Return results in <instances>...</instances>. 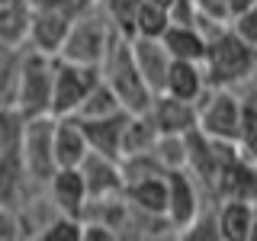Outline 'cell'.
<instances>
[{
  "label": "cell",
  "mask_w": 257,
  "mask_h": 241,
  "mask_svg": "<svg viewBox=\"0 0 257 241\" xmlns=\"http://www.w3.org/2000/svg\"><path fill=\"white\" fill-rule=\"evenodd\" d=\"M206 29V84L209 87H241L254 77L257 71V48L247 45L244 39H238L235 32L225 26H203Z\"/></svg>",
  "instance_id": "1"
},
{
  "label": "cell",
  "mask_w": 257,
  "mask_h": 241,
  "mask_svg": "<svg viewBox=\"0 0 257 241\" xmlns=\"http://www.w3.org/2000/svg\"><path fill=\"white\" fill-rule=\"evenodd\" d=\"M116 36L119 32L109 23V16L100 7V0H87V4L74 13V20H71L68 36H64V42L58 48V58L100 68L103 55H106V48L112 45Z\"/></svg>",
  "instance_id": "2"
},
{
  "label": "cell",
  "mask_w": 257,
  "mask_h": 241,
  "mask_svg": "<svg viewBox=\"0 0 257 241\" xmlns=\"http://www.w3.org/2000/svg\"><path fill=\"white\" fill-rule=\"evenodd\" d=\"M100 80L119 96L125 112H145L151 106L155 93L148 90L145 77L139 74V64L132 58V45H128L125 36H116L112 45L106 48V55L100 61Z\"/></svg>",
  "instance_id": "3"
},
{
  "label": "cell",
  "mask_w": 257,
  "mask_h": 241,
  "mask_svg": "<svg viewBox=\"0 0 257 241\" xmlns=\"http://www.w3.org/2000/svg\"><path fill=\"white\" fill-rule=\"evenodd\" d=\"M52 74H55V55H45L32 45H23L10 103L26 119L52 116Z\"/></svg>",
  "instance_id": "4"
},
{
  "label": "cell",
  "mask_w": 257,
  "mask_h": 241,
  "mask_svg": "<svg viewBox=\"0 0 257 241\" xmlns=\"http://www.w3.org/2000/svg\"><path fill=\"white\" fill-rule=\"evenodd\" d=\"M241 103H244V96L235 87H206L203 96L196 100V129L212 142L235 145Z\"/></svg>",
  "instance_id": "5"
},
{
  "label": "cell",
  "mask_w": 257,
  "mask_h": 241,
  "mask_svg": "<svg viewBox=\"0 0 257 241\" xmlns=\"http://www.w3.org/2000/svg\"><path fill=\"white\" fill-rule=\"evenodd\" d=\"M100 80V68L77 61H64L55 55V74H52V116H74L90 87Z\"/></svg>",
  "instance_id": "6"
},
{
  "label": "cell",
  "mask_w": 257,
  "mask_h": 241,
  "mask_svg": "<svg viewBox=\"0 0 257 241\" xmlns=\"http://www.w3.org/2000/svg\"><path fill=\"white\" fill-rule=\"evenodd\" d=\"M52 126H55V116H32L26 119L20 135V158L26 164V174L39 187H45L48 177L58 171L55 151H52Z\"/></svg>",
  "instance_id": "7"
},
{
  "label": "cell",
  "mask_w": 257,
  "mask_h": 241,
  "mask_svg": "<svg viewBox=\"0 0 257 241\" xmlns=\"http://www.w3.org/2000/svg\"><path fill=\"white\" fill-rule=\"evenodd\" d=\"M203 212V196H199V183L187 167L167 171V222L174 225V231L187 228V225Z\"/></svg>",
  "instance_id": "8"
},
{
  "label": "cell",
  "mask_w": 257,
  "mask_h": 241,
  "mask_svg": "<svg viewBox=\"0 0 257 241\" xmlns=\"http://www.w3.org/2000/svg\"><path fill=\"white\" fill-rule=\"evenodd\" d=\"M80 177H84V187H87V203L90 199H109L119 196L125 187V177H122V161L100 155V151H87V158L77 164Z\"/></svg>",
  "instance_id": "9"
},
{
  "label": "cell",
  "mask_w": 257,
  "mask_h": 241,
  "mask_svg": "<svg viewBox=\"0 0 257 241\" xmlns=\"http://www.w3.org/2000/svg\"><path fill=\"white\" fill-rule=\"evenodd\" d=\"M145 112L151 116L158 135H187L190 129H196V103H190V100L155 93L151 96V106Z\"/></svg>",
  "instance_id": "10"
},
{
  "label": "cell",
  "mask_w": 257,
  "mask_h": 241,
  "mask_svg": "<svg viewBox=\"0 0 257 241\" xmlns=\"http://www.w3.org/2000/svg\"><path fill=\"white\" fill-rule=\"evenodd\" d=\"M45 196L52 199L55 212L61 215H84L87 209V187L77 167H58L45 183Z\"/></svg>",
  "instance_id": "11"
},
{
  "label": "cell",
  "mask_w": 257,
  "mask_h": 241,
  "mask_svg": "<svg viewBox=\"0 0 257 241\" xmlns=\"http://www.w3.org/2000/svg\"><path fill=\"white\" fill-rule=\"evenodd\" d=\"M39 190L42 187L26 174V164H23V158H20V148L4 151V155H0V206L20 209L32 193H39Z\"/></svg>",
  "instance_id": "12"
},
{
  "label": "cell",
  "mask_w": 257,
  "mask_h": 241,
  "mask_svg": "<svg viewBox=\"0 0 257 241\" xmlns=\"http://www.w3.org/2000/svg\"><path fill=\"white\" fill-rule=\"evenodd\" d=\"M52 151H55V164L58 167H77L87 158L90 145H87L84 126L77 116H55L52 126Z\"/></svg>",
  "instance_id": "13"
},
{
  "label": "cell",
  "mask_w": 257,
  "mask_h": 241,
  "mask_svg": "<svg viewBox=\"0 0 257 241\" xmlns=\"http://www.w3.org/2000/svg\"><path fill=\"white\" fill-rule=\"evenodd\" d=\"M122 196L139 212L164 215V209H167V171H155V174H142V177L125 180Z\"/></svg>",
  "instance_id": "14"
},
{
  "label": "cell",
  "mask_w": 257,
  "mask_h": 241,
  "mask_svg": "<svg viewBox=\"0 0 257 241\" xmlns=\"http://www.w3.org/2000/svg\"><path fill=\"white\" fill-rule=\"evenodd\" d=\"M128 45H132V58H135V64H139V74L145 77L148 90L161 93V90H164L167 68H171V55H167V48L161 45V39H142V36H132Z\"/></svg>",
  "instance_id": "15"
},
{
  "label": "cell",
  "mask_w": 257,
  "mask_h": 241,
  "mask_svg": "<svg viewBox=\"0 0 257 241\" xmlns=\"http://www.w3.org/2000/svg\"><path fill=\"white\" fill-rule=\"evenodd\" d=\"M161 45L171 58L180 61H203L206 58V29L199 23H171L161 36Z\"/></svg>",
  "instance_id": "16"
},
{
  "label": "cell",
  "mask_w": 257,
  "mask_h": 241,
  "mask_svg": "<svg viewBox=\"0 0 257 241\" xmlns=\"http://www.w3.org/2000/svg\"><path fill=\"white\" fill-rule=\"evenodd\" d=\"M206 71H203V61H180V58H171V68H167V77H164V90L167 96H177V100H190L196 103L206 90Z\"/></svg>",
  "instance_id": "17"
},
{
  "label": "cell",
  "mask_w": 257,
  "mask_h": 241,
  "mask_svg": "<svg viewBox=\"0 0 257 241\" xmlns=\"http://www.w3.org/2000/svg\"><path fill=\"white\" fill-rule=\"evenodd\" d=\"M212 212L222 241H251V199L225 196Z\"/></svg>",
  "instance_id": "18"
},
{
  "label": "cell",
  "mask_w": 257,
  "mask_h": 241,
  "mask_svg": "<svg viewBox=\"0 0 257 241\" xmlns=\"http://www.w3.org/2000/svg\"><path fill=\"white\" fill-rule=\"evenodd\" d=\"M125 119H128V112H116V116H103V119H80L90 151H100V155L119 158V145H122Z\"/></svg>",
  "instance_id": "19"
},
{
  "label": "cell",
  "mask_w": 257,
  "mask_h": 241,
  "mask_svg": "<svg viewBox=\"0 0 257 241\" xmlns=\"http://www.w3.org/2000/svg\"><path fill=\"white\" fill-rule=\"evenodd\" d=\"M32 20V0H0V42L20 48L26 45Z\"/></svg>",
  "instance_id": "20"
},
{
  "label": "cell",
  "mask_w": 257,
  "mask_h": 241,
  "mask_svg": "<svg viewBox=\"0 0 257 241\" xmlns=\"http://www.w3.org/2000/svg\"><path fill=\"white\" fill-rule=\"evenodd\" d=\"M158 142V129L148 112H128L125 129H122V145H119V161L132 155H148Z\"/></svg>",
  "instance_id": "21"
},
{
  "label": "cell",
  "mask_w": 257,
  "mask_h": 241,
  "mask_svg": "<svg viewBox=\"0 0 257 241\" xmlns=\"http://www.w3.org/2000/svg\"><path fill=\"white\" fill-rule=\"evenodd\" d=\"M116 112H125L122 103H119V96L112 93L103 80H96L90 87V93L84 96V103L77 106L74 116L77 119H103V116H116Z\"/></svg>",
  "instance_id": "22"
},
{
  "label": "cell",
  "mask_w": 257,
  "mask_h": 241,
  "mask_svg": "<svg viewBox=\"0 0 257 241\" xmlns=\"http://www.w3.org/2000/svg\"><path fill=\"white\" fill-rule=\"evenodd\" d=\"M235 151L244 161L257 164V100L254 96H244V103H241V123H238V135H235Z\"/></svg>",
  "instance_id": "23"
},
{
  "label": "cell",
  "mask_w": 257,
  "mask_h": 241,
  "mask_svg": "<svg viewBox=\"0 0 257 241\" xmlns=\"http://www.w3.org/2000/svg\"><path fill=\"white\" fill-rule=\"evenodd\" d=\"M171 10H161L155 4H145L139 7V13H135V23H132V36H142V39H161L164 36V29L171 26ZM128 36V39H132Z\"/></svg>",
  "instance_id": "24"
},
{
  "label": "cell",
  "mask_w": 257,
  "mask_h": 241,
  "mask_svg": "<svg viewBox=\"0 0 257 241\" xmlns=\"http://www.w3.org/2000/svg\"><path fill=\"white\" fill-rule=\"evenodd\" d=\"M23 126H26V116H23L13 103H0V155L20 148Z\"/></svg>",
  "instance_id": "25"
},
{
  "label": "cell",
  "mask_w": 257,
  "mask_h": 241,
  "mask_svg": "<svg viewBox=\"0 0 257 241\" xmlns=\"http://www.w3.org/2000/svg\"><path fill=\"white\" fill-rule=\"evenodd\" d=\"M100 7L106 10L109 23L116 26L119 36H132V23H135V13H139L142 0H100Z\"/></svg>",
  "instance_id": "26"
},
{
  "label": "cell",
  "mask_w": 257,
  "mask_h": 241,
  "mask_svg": "<svg viewBox=\"0 0 257 241\" xmlns=\"http://www.w3.org/2000/svg\"><path fill=\"white\" fill-rule=\"evenodd\" d=\"M80 228H84V222H80L77 215L55 212L52 219L45 222V228L39 231V238L42 241H80Z\"/></svg>",
  "instance_id": "27"
},
{
  "label": "cell",
  "mask_w": 257,
  "mask_h": 241,
  "mask_svg": "<svg viewBox=\"0 0 257 241\" xmlns=\"http://www.w3.org/2000/svg\"><path fill=\"white\" fill-rule=\"evenodd\" d=\"M199 26H225L231 20L228 0H190Z\"/></svg>",
  "instance_id": "28"
},
{
  "label": "cell",
  "mask_w": 257,
  "mask_h": 241,
  "mask_svg": "<svg viewBox=\"0 0 257 241\" xmlns=\"http://www.w3.org/2000/svg\"><path fill=\"white\" fill-rule=\"evenodd\" d=\"M228 29L235 32L238 39H244L247 45H254V48H257V4L231 16V20H228Z\"/></svg>",
  "instance_id": "29"
},
{
  "label": "cell",
  "mask_w": 257,
  "mask_h": 241,
  "mask_svg": "<svg viewBox=\"0 0 257 241\" xmlns=\"http://www.w3.org/2000/svg\"><path fill=\"white\" fill-rule=\"evenodd\" d=\"M257 0H228V10H231V16L235 13H241V10H247V7H254Z\"/></svg>",
  "instance_id": "30"
},
{
  "label": "cell",
  "mask_w": 257,
  "mask_h": 241,
  "mask_svg": "<svg viewBox=\"0 0 257 241\" xmlns=\"http://www.w3.org/2000/svg\"><path fill=\"white\" fill-rule=\"evenodd\" d=\"M251 241H257V199H251Z\"/></svg>",
  "instance_id": "31"
},
{
  "label": "cell",
  "mask_w": 257,
  "mask_h": 241,
  "mask_svg": "<svg viewBox=\"0 0 257 241\" xmlns=\"http://www.w3.org/2000/svg\"><path fill=\"white\" fill-rule=\"evenodd\" d=\"M145 4H155V7H161V10H174L177 0H145ZM171 20H174V16H171Z\"/></svg>",
  "instance_id": "32"
},
{
  "label": "cell",
  "mask_w": 257,
  "mask_h": 241,
  "mask_svg": "<svg viewBox=\"0 0 257 241\" xmlns=\"http://www.w3.org/2000/svg\"><path fill=\"white\" fill-rule=\"evenodd\" d=\"M0 48H4V42H0Z\"/></svg>",
  "instance_id": "33"
}]
</instances>
